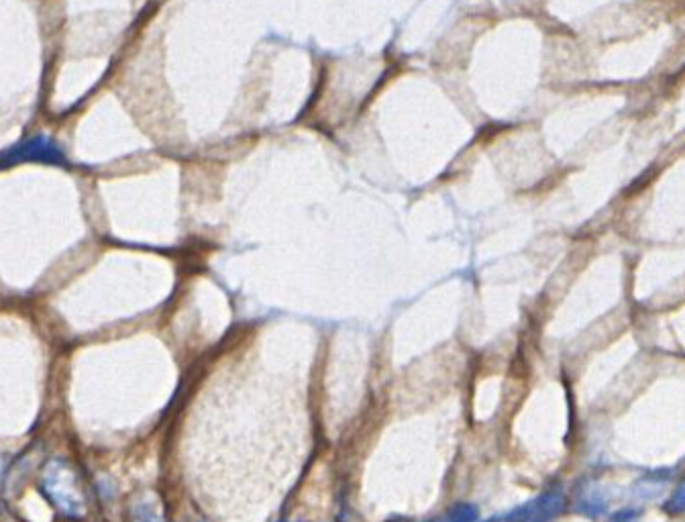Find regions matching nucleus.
I'll return each mask as SVG.
<instances>
[{
    "mask_svg": "<svg viewBox=\"0 0 685 522\" xmlns=\"http://www.w3.org/2000/svg\"><path fill=\"white\" fill-rule=\"evenodd\" d=\"M39 488L54 510L68 520H84L88 514V496L78 469L64 457L49 459L39 478Z\"/></svg>",
    "mask_w": 685,
    "mask_h": 522,
    "instance_id": "1",
    "label": "nucleus"
},
{
    "mask_svg": "<svg viewBox=\"0 0 685 522\" xmlns=\"http://www.w3.org/2000/svg\"><path fill=\"white\" fill-rule=\"evenodd\" d=\"M567 496L559 484L543 490L537 498L524 502L522 506L508 512L504 522H553L565 512Z\"/></svg>",
    "mask_w": 685,
    "mask_h": 522,
    "instance_id": "2",
    "label": "nucleus"
},
{
    "mask_svg": "<svg viewBox=\"0 0 685 522\" xmlns=\"http://www.w3.org/2000/svg\"><path fill=\"white\" fill-rule=\"evenodd\" d=\"M575 510L579 514L590 516V518H600L602 514L608 512V502L602 498L600 492L588 488V484H586L584 490L575 492Z\"/></svg>",
    "mask_w": 685,
    "mask_h": 522,
    "instance_id": "3",
    "label": "nucleus"
},
{
    "mask_svg": "<svg viewBox=\"0 0 685 522\" xmlns=\"http://www.w3.org/2000/svg\"><path fill=\"white\" fill-rule=\"evenodd\" d=\"M133 522H166V512L162 502L155 498H145L133 508Z\"/></svg>",
    "mask_w": 685,
    "mask_h": 522,
    "instance_id": "4",
    "label": "nucleus"
},
{
    "mask_svg": "<svg viewBox=\"0 0 685 522\" xmlns=\"http://www.w3.org/2000/svg\"><path fill=\"white\" fill-rule=\"evenodd\" d=\"M480 520V508L469 502H457L447 514L443 522H478Z\"/></svg>",
    "mask_w": 685,
    "mask_h": 522,
    "instance_id": "5",
    "label": "nucleus"
},
{
    "mask_svg": "<svg viewBox=\"0 0 685 522\" xmlns=\"http://www.w3.org/2000/svg\"><path fill=\"white\" fill-rule=\"evenodd\" d=\"M663 512L669 516L685 514V480L673 490V494L663 502Z\"/></svg>",
    "mask_w": 685,
    "mask_h": 522,
    "instance_id": "6",
    "label": "nucleus"
},
{
    "mask_svg": "<svg viewBox=\"0 0 685 522\" xmlns=\"http://www.w3.org/2000/svg\"><path fill=\"white\" fill-rule=\"evenodd\" d=\"M641 520V512L635 508H622L614 514H610L608 522H639Z\"/></svg>",
    "mask_w": 685,
    "mask_h": 522,
    "instance_id": "7",
    "label": "nucleus"
},
{
    "mask_svg": "<svg viewBox=\"0 0 685 522\" xmlns=\"http://www.w3.org/2000/svg\"><path fill=\"white\" fill-rule=\"evenodd\" d=\"M388 522H412V520H404V518H394V520H388Z\"/></svg>",
    "mask_w": 685,
    "mask_h": 522,
    "instance_id": "8",
    "label": "nucleus"
}]
</instances>
